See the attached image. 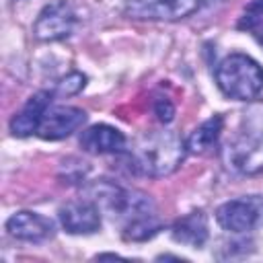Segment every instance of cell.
Returning <instances> with one entry per match:
<instances>
[{"label":"cell","instance_id":"cell-14","mask_svg":"<svg viewBox=\"0 0 263 263\" xmlns=\"http://www.w3.org/2000/svg\"><path fill=\"white\" fill-rule=\"evenodd\" d=\"M238 29L249 31L263 47V0H251L238 21Z\"/></svg>","mask_w":263,"mask_h":263},{"label":"cell","instance_id":"cell-16","mask_svg":"<svg viewBox=\"0 0 263 263\" xmlns=\"http://www.w3.org/2000/svg\"><path fill=\"white\" fill-rule=\"evenodd\" d=\"M154 111H156V115H158V119L162 123H168L173 119V115H175V107L166 97H158L154 101Z\"/></svg>","mask_w":263,"mask_h":263},{"label":"cell","instance_id":"cell-10","mask_svg":"<svg viewBox=\"0 0 263 263\" xmlns=\"http://www.w3.org/2000/svg\"><path fill=\"white\" fill-rule=\"evenodd\" d=\"M51 97H53L51 90L35 92V95L25 103V107L10 119V132H12L14 136H18V138H27V136H31L33 132H37L39 125H41V121H43L45 111L49 109Z\"/></svg>","mask_w":263,"mask_h":263},{"label":"cell","instance_id":"cell-12","mask_svg":"<svg viewBox=\"0 0 263 263\" xmlns=\"http://www.w3.org/2000/svg\"><path fill=\"white\" fill-rule=\"evenodd\" d=\"M173 238L187 247H201L208 240V216L201 210L189 212L173 224Z\"/></svg>","mask_w":263,"mask_h":263},{"label":"cell","instance_id":"cell-13","mask_svg":"<svg viewBox=\"0 0 263 263\" xmlns=\"http://www.w3.org/2000/svg\"><path fill=\"white\" fill-rule=\"evenodd\" d=\"M222 123L224 119L220 115H214L210 119H205L199 127L193 129V134L187 140V150L193 154H203L210 148H214V144L218 142L220 134H222Z\"/></svg>","mask_w":263,"mask_h":263},{"label":"cell","instance_id":"cell-6","mask_svg":"<svg viewBox=\"0 0 263 263\" xmlns=\"http://www.w3.org/2000/svg\"><path fill=\"white\" fill-rule=\"evenodd\" d=\"M199 0H129L125 14L148 21H177L191 14Z\"/></svg>","mask_w":263,"mask_h":263},{"label":"cell","instance_id":"cell-7","mask_svg":"<svg viewBox=\"0 0 263 263\" xmlns=\"http://www.w3.org/2000/svg\"><path fill=\"white\" fill-rule=\"evenodd\" d=\"M60 222L72 234H90L101 228V212L95 201L76 199L60 208Z\"/></svg>","mask_w":263,"mask_h":263},{"label":"cell","instance_id":"cell-8","mask_svg":"<svg viewBox=\"0 0 263 263\" xmlns=\"http://www.w3.org/2000/svg\"><path fill=\"white\" fill-rule=\"evenodd\" d=\"M86 121V113L78 107H53L47 109L37 134L43 140H62L76 132Z\"/></svg>","mask_w":263,"mask_h":263},{"label":"cell","instance_id":"cell-15","mask_svg":"<svg viewBox=\"0 0 263 263\" xmlns=\"http://www.w3.org/2000/svg\"><path fill=\"white\" fill-rule=\"evenodd\" d=\"M86 82V76L80 74V72H72L68 74L66 78H62L55 86V95H62V97H70V95H76Z\"/></svg>","mask_w":263,"mask_h":263},{"label":"cell","instance_id":"cell-3","mask_svg":"<svg viewBox=\"0 0 263 263\" xmlns=\"http://www.w3.org/2000/svg\"><path fill=\"white\" fill-rule=\"evenodd\" d=\"M218 88L236 101H251L263 90V68L245 53L226 55L216 68Z\"/></svg>","mask_w":263,"mask_h":263},{"label":"cell","instance_id":"cell-2","mask_svg":"<svg viewBox=\"0 0 263 263\" xmlns=\"http://www.w3.org/2000/svg\"><path fill=\"white\" fill-rule=\"evenodd\" d=\"M226 164L242 175L263 171V103L245 111L242 129L226 148Z\"/></svg>","mask_w":263,"mask_h":263},{"label":"cell","instance_id":"cell-5","mask_svg":"<svg viewBox=\"0 0 263 263\" xmlns=\"http://www.w3.org/2000/svg\"><path fill=\"white\" fill-rule=\"evenodd\" d=\"M74 27H76L74 8L66 0H55L39 12L33 25V33L41 41H60L72 35Z\"/></svg>","mask_w":263,"mask_h":263},{"label":"cell","instance_id":"cell-4","mask_svg":"<svg viewBox=\"0 0 263 263\" xmlns=\"http://www.w3.org/2000/svg\"><path fill=\"white\" fill-rule=\"evenodd\" d=\"M216 220L224 230L230 232H251L263 224V197L245 195L222 203L216 210Z\"/></svg>","mask_w":263,"mask_h":263},{"label":"cell","instance_id":"cell-9","mask_svg":"<svg viewBox=\"0 0 263 263\" xmlns=\"http://www.w3.org/2000/svg\"><path fill=\"white\" fill-rule=\"evenodd\" d=\"M6 230L10 236L27 242H43L53 236L55 226L49 218L35 212H16L8 218Z\"/></svg>","mask_w":263,"mask_h":263},{"label":"cell","instance_id":"cell-1","mask_svg":"<svg viewBox=\"0 0 263 263\" xmlns=\"http://www.w3.org/2000/svg\"><path fill=\"white\" fill-rule=\"evenodd\" d=\"M187 144L175 132H146L129 150V166L148 177H164L179 168Z\"/></svg>","mask_w":263,"mask_h":263},{"label":"cell","instance_id":"cell-11","mask_svg":"<svg viewBox=\"0 0 263 263\" xmlns=\"http://www.w3.org/2000/svg\"><path fill=\"white\" fill-rule=\"evenodd\" d=\"M80 146H82V150L92 152V154H111V152L123 150L125 136L113 125L99 123V125H90L88 129L82 132Z\"/></svg>","mask_w":263,"mask_h":263}]
</instances>
